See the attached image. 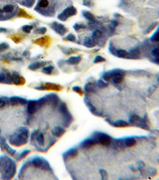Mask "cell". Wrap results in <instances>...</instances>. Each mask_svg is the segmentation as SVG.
Instances as JSON below:
<instances>
[{
  "mask_svg": "<svg viewBox=\"0 0 159 180\" xmlns=\"http://www.w3.org/2000/svg\"><path fill=\"white\" fill-rule=\"evenodd\" d=\"M28 138V130L26 128H21L20 133L18 135L11 136L10 138V143L14 146H21L25 144L27 141Z\"/></svg>",
  "mask_w": 159,
  "mask_h": 180,
  "instance_id": "obj_1",
  "label": "cell"
},
{
  "mask_svg": "<svg viewBox=\"0 0 159 180\" xmlns=\"http://www.w3.org/2000/svg\"><path fill=\"white\" fill-rule=\"evenodd\" d=\"M92 138L96 140V143H100L102 145H104V146H108L111 142V138L106 134L96 133Z\"/></svg>",
  "mask_w": 159,
  "mask_h": 180,
  "instance_id": "obj_2",
  "label": "cell"
},
{
  "mask_svg": "<svg viewBox=\"0 0 159 180\" xmlns=\"http://www.w3.org/2000/svg\"><path fill=\"white\" fill-rule=\"evenodd\" d=\"M77 9L73 7V6H69L67 7L63 11L62 13H60L59 15H58V19L60 20H62V21H66V19L69 18V17L73 16L75 14H77Z\"/></svg>",
  "mask_w": 159,
  "mask_h": 180,
  "instance_id": "obj_3",
  "label": "cell"
},
{
  "mask_svg": "<svg viewBox=\"0 0 159 180\" xmlns=\"http://www.w3.org/2000/svg\"><path fill=\"white\" fill-rule=\"evenodd\" d=\"M52 28L58 35H64L67 32V29L64 27V25L57 23V22H53L52 24Z\"/></svg>",
  "mask_w": 159,
  "mask_h": 180,
  "instance_id": "obj_4",
  "label": "cell"
},
{
  "mask_svg": "<svg viewBox=\"0 0 159 180\" xmlns=\"http://www.w3.org/2000/svg\"><path fill=\"white\" fill-rule=\"evenodd\" d=\"M32 163L33 164V166H35L36 167H39V168H43V169H48L50 165L47 163L45 161H43L42 159L39 158H37L35 159H33Z\"/></svg>",
  "mask_w": 159,
  "mask_h": 180,
  "instance_id": "obj_5",
  "label": "cell"
},
{
  "mask_svg": "<svg viewBox=\"0 0 159 180\" xmlns=\"http://www.w3.org/2000/svg\"><path fill=\"white\" fill-rule=\"evenodd\" d=\"M11 78H12V82L16 85H22V84H24V83H25L24 78L22 76H20L17 72H14L12 74Z\"/></svg>",
  "mask_w": 159,
  "mask_h": 180,
  "instance_id": "obj_6",
  "label": "cell"
},
{
  "mask_svg": "<svg viewBox=\"0 0 159 180\" xmlns=\"http://www.w3.org/2000/svg\"><path fill=\"white\" fill-rule=\"evenodd\" d=\"M38 108L39 107L37 101L30 100V102L28 103L27 110H28V112L30 114H33L36 111H37V110H38Z\"/></svg>",
  "mask_w": 159,
  "mask_h": 180,
  "instance_id": "obj_7",
  "label": "cell"
},
{
  "mask_svg": "<svg viewBox=\"0 0 159 180\" xmlns=\"http://www.w3.org/2000/svg\"><path fill=\"white\" fill-rule=\"evenodd\" d=\"M27 101L25 99L19 97H12L10 99V103L12 105H17V104H26Z\"/></svg>",
  "mask_w": 159,
  "mask_h": 180,
  "instance_id": "obj_8",
  "label": "cell"
},
{
  "mask_svg": "<svg viewBox=\"0 0 159 180\" xmlns=\"http://www.w3.org/2000/svg\"><path fill=\"white\" fill-rule=\"evenodd\" d=\"M45 90H53V91H60L61 87L59 85L57 84H53V83H45V85L44 86Z\"/></svg>",
  "mask_w": 159,
  "mask_h": 180,
  "instance_id": "obj_9",
  "label": "cell"
},
{
  "mask_svg": "<svg viewBox=\"0 0 159 180\" xmlns=\"http://www.w3.org/2000/svg\"><path fill=\"white\" fill-rule=\"evenodd\" d=\"M81 61V57L80 56H72L67 60V63L70 65H75L78 64Z\"/></svg>",
  "mask_w": 159,
  "mask_h": 180,
  "instance_id": "obj_10",
  "label": "cell"
},
{
  "mask_svg": "<svg viewBox=\"0 0 159 180\" xmlns=\"http://www.w3.org/2000/svg\"><path fill=\"white\" fill-rule=\"evenodd\" d=\"M65 130L62 127H55L53 130H52L53 135L57 136V137H60L63 134H65Z\"/></svg>",
  "mask_w": 159,
  "mask_h": 180,
  "instance_id": "obj_11",
  "label": "cell"
},
{
  "mask_svg": "<svg viewBox=\"0 0 159 180\" xmlns=\"http://www.w3.org/2000/svg\"><path fill=\"white\" fill-rule=\"evenodd\" d=\"M95 144H96V140L93 138H92V139H86L85 141H84V143H82V147L87 148V147H91L92 145H95Z\"/></svg>",
  "mask_w": 159,
  "mask_h": 180,
  "instance_id": "obj_12",
  "label": "cell"
},
{
  "mask_svg": "<svg viewBox=\"0 0 159 180\" xmlns=\"http://www.w3.org/2000/svg\"><path fill=\"white\" fill-rule=\"evenodd\" d=\"M84 45L85 47L92 48V47H95L96 42L92 39H91V38H86V39H84Z\"/></svg>",
  "mask_w": 159,
  "mask_h": 180,
  "instance_id": "obj_13",
  "label": "cell"
},
{
  "mask_svg": "<svg viewBox=\"0 0 159 180\" xmlns=\"http://www.w3.org/2000/svg\"><path fill=\"white\" fill-rule=\"evenodd\" d=\"M46 62H41V63H35L31 64L29 66V69L32 70V71H35V70L38 69L40 67H43L45 64H46Z\"/></svg>",
  "mask_w": 159,
  "mask_h": 180,
  "instance_id": "obj_14",
  "label": "cell"
},
{
  "mask_svg": "<svg viewBox=\"0 0 159 180\" xmlns=\"http://www.w3.org/2000/svg\"><path fill=\"white\" fill-rule=\"evenodd\" d=\"M115 55L118 56V57H119V58H128L129 57V53L127 52L126 50H122V49L116 50V54Z\"/></svg>",
  "mask_w": 159,
  "mask_h": 180,
  "instance_id": "obj_15",
  "label": "cell"
},
{
  "mask_svg": "<svg viewBox=\"0 0 159 180\" xmlns=\"http://www.w3.org/2000/svg\"><path fill=\"white\" fill-rule=\"evenodd\" d=\"M113 125L116 127H128L129 124L128 122L124 121V120H119V121H116L113 123Z\"/></svg>",
  "mask_w": 159,
  "mask_h": 180,
  "instance_id": "obj_16",
  "label": "cell"
},
{
  "mask_svg": "<svg viewBox=\"0 0 159 180\" xmlns=\"http://www.w3.org/2000/svg\"><path fill=\"white\" fill-rule=\"evenodd\" d=\"M140 117L138 116L137 114H132L131 115V117L129 118V122L133 125H136L138 122H139L140 120Z\"/></svg>",
  "mask_w": 159,
  "mask_h": 180,
  "instance_id": "obj_17",
  "label": "cell"
},
{
  "mask_svg": "<svg viewBox=\"0 0 159 180\" xmlns=\"http://www.w3.org/2000/svg\"><path fill=\"white\" fill-rule=\"evenodd\" d=\"M14 10V6L13 5H6L3 6V13H6V14H10L11 12H13Z\"/></svg>",
  "mask_w": 159,
  "mask_h": 180,
  "instance_id": "obj_18",
  "label": "cell"
},
{
  "mask_svg": "<svg viewBox=\"0 0 159 180\" xmlns=\"http://www.w3.org/2000/svg\"><path fill=\"white\" fill-rule=\"evenodd\" d=\"M83 14H84L85 19H87L89 22H95V17L92 13L88 12V11H84Z\"/></svg>",
  "mask_w": 159,
  "mask_h": 180,
  "instance_id": "obj_19",
  "label": "cell"
},
{
  "mask_svg": "<svg viewBox=\"0 0 159 180\" xmlns=\"http://www.w3.org/2000/svg\"><path fill=\"white\" fill-rule=\"evenodd\" d=\"M124 143H125V145H126V147H131L135 145L136 141H135V139H133V138H128V139H126V140H125Z\"/></svg>",
  "mask_w": 159,
  "mask_h": 180,
  "instance_id": "obj_20",
  "label": "cell"
},
{
  "mask_svg": "<svg viewBox=\"0 0 159 180\" xmlns=\"http://www.w3.org/2000/svg\"><path fill=\"white\" fill-rule=\"evenodd\" d=\"M140 51L138 48H134L131 50V52L129 54V57H132L133 58H136L139 55Z\"/></svg>",
  "mask_w": 159,
  "mask_h": 180,
  "instance_id": "obj_21",
  "label": "cell"
},
{
  "mask_svg": "<svg viewBox=\"0 0 159 180\" xmlns=\"http://www.w3.org/2000/svg\"><path fill=\"white\" fill-rule=\"evenodd\" d=\"M53 71V66H48V67H45L44 68H42L41 71L46 74V75H50Z\"/></svg>",
  "mask_w": 159,
  "mask_h": 180,
  "instance_id": "obj_22",
  "label": "cell"
},
{
  "mask_svg": "<svg viewBox=\"0 0 159 180\" xmlns=\"http://www.w3.org/2000/svg\"><path fill=\"white\" fill-rule=\"evenodd\" d=\"M48 5H49L48 0H40L38 2V6L41 7V8H46Z\"/></svg>",
  "mask_w": 159,
  "mask_h": 180,
  "instance_id": "obj_23",
  "label": "cell"
},
{
  "mask_svg": "<svg viewBox=\"0 0 159 180\" xmlns=\"http://www.w3.org/2000/svg\"><path fill=\"white\" fill-rule=\"evenodd\" d=\"M92 39L93 40H96V39H100L102 37V32L100 31H95L93 32V34H92Z\"/></svg>",
  "mask_w": 159,
  "mask_h": 180,
  "instance_id": "obj_24",
  "label": "cell"
},
{
  "mask_svg": "<svg viewBox=\"0 0 159 180\" xmlns=\"http://www.w3.org/2000/svg\"><path fill=\"white\" fill-rule=\"evenodd\" d=\"M150 40L152 42H159V27L156 32L152 35V37L150 38Z\"/></svg>",
  "mask_w": 159,
  "mask_h": 180,
  "instance_id": "obj_25",
  "label": "cell"
},
{
  "mask_svg": "<svg viewBox=\"0 0 159 180\" xmlns=\"http://www.w3.org/2000/svg\"><path fill=\"white\" fill-rule=\"evenodd\" d=\"M37 141H38V143L40 145H43V144H44V135H43V134H39L38 137H37Z\"/></svg>",
  "mask_w": 159,
  "mask_h": 180,
  "instance_id": "obj_26",
  "label": "cell"
},
{
  "mask_svg": "<svg viewBox=\"0 0 159 180\" xmlns=\"http://www.w3.org/2000/svg\"><path fill=\"white\" fill-rule=\"evenodd\" d=\"M103 78H104L105 81H107V82L111 81V71L104 73V74L103 75Z\"/></svg>",
  "mask_w": 159,
  "mask_h": 180,
  "instance_id": "obj_27",
  "label": "cell"
},
{
  "mask_svg": "<svg viewBox=\"0 0 159 180\" xmlns=\"http://www.w3.org/2000/svg\"><path fill=\"white\" fill-rule=\"evenodd\" d=\"M32 29H33V26L26 25L22 27V31H24V32H26V33H30Z\"/></svg>",
  "mask_w": 159,
  "mask_h": 180,
  "instance_id": "obj_28",
  "label": "cell"
},
{
  "mask_svg": "<svg viewBox=\"0 0 159 180\" xmlns=\"http://www.w3.org/2000/svg\"><path fill=\"white\" fill-rule=\"evenodd\" d=\"M9 48V45L6 42H3L0 44V52H3L4 50H7Z\"/></svg>",
  "mask_w": 159,
  "mask_h": 180,
  "instance_id": "obj_29",
  "label": "cell"
},
{
  "mask_svg": "<svg viewBox=\"0 0 159 180\" xmlns=\"http://www.w3.org/2000/svg\"><path fill=\"white\" fill-rule=\"evenodd\" d=\"M97 86H99V88H104V87H106L107 86V83H104V81L99 80L97 82Z\"/></svg>",
  "mask_w": 159,
  "mask_h": 180,
  "instance_id": "obj_30",
  "label": "cell"
},
{
  "mask_svg": "<svg viewBox=\"0 0 159 180\" xmlns=\"http://www.w3.org/2000/svg\"><path fill=\"white\" fill-rule=\"evenodd\" d=\"M65 39L66 40H68V41L74 42L75 40H76V37L74 36V35H72V34H69V35L66 36Z\"/></svg>",
  "mask_w": 159,
  "mask_h": 180,
  "instance_id": "obj_31",
  "label": "cell"
},
{
  "mask_svg": "<svg viewBox=\"0 0 159 180\" xmlns=\"http://www.w3.org/2000/svg\"><path fill=\"white\" fill-rule=\"evenodd\" d=\"M105 58H103L102 56H96L95 59H94V63H102V62H104Z\"/></svg>",
  "mask_w": 159,
  "mask_h": 180,
  "instance_id": "obj_32",
  "label": "cell"
},
{
  "mask_svg": "<svg viewBox=\"0 0 159 180\" xmlns=\"http://www.w3.org/2000/svg\"><path fill=\"white\" fill-rule=\"evenodd\" d=\"M156 25H157L156 22H154V23H153V24H151V25L150 26V27H149L147 28V29H146V30L145 33L146 34L150 33V31H152V30H153V29H154V28L155 27H156Z\"/></svg>",
  "mask_w": 159,
  "mask_h": 180,
  "instance_id": "obj_33",
  "label": "cell"
},
{
  "mask_svg": "<svg viewBox=\"0 0 159 180\" xmlns=\"http://www.w3.org/2000/svg\"><path fill=\"white\" fill-rule=\"evenodd\" d=\"M77 154V149H71L69 150V151L67 152V155H69V156H74L75 155Z\"/></svg>",
  "mask_w": 159,
  "mask_h": 180,
  "instance_id": "obj_34",
  "label": "cell"
},
{
  "mask_svg": "<svg viewBox=\"0 0 159 180\" xmlns=\"http://www.w3.org/2000/svg\"><path fill=\"white\" fill-rule=\"evenodd\" d=\"M72 90H73L74 91L77 92V93L79 94H80V95H83L82 90H81V88L79 87V86H74V87H72Z\"/></svg>",
  "mask_w": 159,
  "mask_h": 180,
  "instance_id": "obj_35",
  "label": "cell"
},
{
  "mask_svg": "<svg viewBox=\"0 0 159 180\" xmlns=\"http://www.w3.org/2000/svg\"><path fill=\"white\" fill-rule=\"evenodd\" d=\"M85 89H86V91H89V92H93V91L95 90L93 87V86H92V85H91V84H88V85H86V86H85Z\"/></svg>",
  "mask_w": 159,
  "mask_h": 180,
  "instance_id": "obj_36",
  "label": "cell"
},
{
  "mask_svg": "<svg viewBox=\"0 0 159 180\" xmlns=\"http://www.w3.org/2000/svg\"><path fill=\"white\" fill-rule=\"evenodd\" d=\"M152 55L155 57V58H158L159 57V48H155L152 50Z\"/></svg>",
  "mask_w": 159,
  "mask_h": 180,
  "instance_id": "obj_37",
  "label": "cell"
},
{
  "mask_svg": "<svg viewBox=\"0 0 159 180\" xmlns=\"http://www.w3.org/2000/svg\"><path fill=\"white\" fill-rule=\"evenodd\" d=\"M99 173L101 175V179H107V172L105 171L104 170H99Z\"/></svg>",
  "mask_w": 159,
  "mask_h": 180,
  "instance_id": "obj_38",
  "label": "cell"
},
{
  "mask_svg": "<svg viewBox=\"0 0 159 180\" xmlns=\"http://www.w3.org/2000/svg\"><path fill=\"white\" fill-rule=\"evenodd\" d=\"M35 32L38 34H44L46 32V28L45 27H40L38 29H37L35 31Z\"/></svg>",
  "mask_w": 159,
  "mask_h": 180,
  "instance_id": "obj_39",
  "label": "cell"
},
{
  "mask_svg": "<svg viewBox=\"0 0 159 180\" xmlns=\"http://www.w3.org/2000/svg\"><path fill=\"white\" fill-rule=\"evenodd\" d=\"M60 112H62L63 114L67 113V107L65 103H62L60 106Z\"/></svg>",
  "mask_w": 159,
  "mask_h": 180,
  "instance_id": "obj_40",
  "label": "cell"
},
{
  "mask_svg": "<svg viewBox=\"0 0 159 180\" xmlns=\"http://www.w3.org/2000/svg\"><path fill=\"white\" fill-rule=\"evenodd\" d=\"M28 153H30V150H25L24 152H22V154H21V155H20L18 157V160H20V159H22V158H24L26 155H27Z\"/></svg>",
  "mask_w": 159,
  "mask_h": 180,
  "instance_id": "obj_41",
  "label": "cell"
},
{
  "mask_svg": "<svg viewBox=\"0 0 159 180\" xmlns=\"http://www.w3.org/2000/svg\"><path fill=\"white\" fill-rule=\"evenodd\" d=\"M85 27L84 25H80V24H78V23H77V24H75L74 26H73V28H74L76 31H79L80 29H81V28H84Z\"/></svg>",
  "mask_w": 159,
  "mask_h": 180,
  "instance_id": "obj_42",
  "label": "cell"
},
{
  "mask_svg": "<svg viewBox=\"0 0 159 180\" xmlns=\"http://www.w3.org/2000/svg\"><path fill=\"white\" fill-rule=\"evenodd\" d=\"M6 99H0V108L3 107L4 106L6 105Z\"/></svg>",
  "mask_w": 159,
  "mask_h": 180,
  "instance_id": "obj_43",
  "label": "cell"
},
{
  "mask_svg": "<svg viewBox=\"0 0 159 180\" xmlns=\"http://www.w3.org/2000/svg\"><path fill=\"white\" fill-rule=\"evenodd\" d=\"M5 78H6L5 74L0 73V83H4V82H5Z\"/></svg>",
  "mask_w": 159,
  "mask_h": 180,
  "instance_id": "obj_44",
  "label": "cell"
},
{
  "mask_svg": "<svg viewBox=\"0 0 159 180\" xmlns=\"http://www.w3.org/2000/svg\"><path fill=\"white\" fill-rule=\"evenodd\" d=\"M6 31H7V30H6V29H5V28H3V27L0 28V32H1V33H2V32H3V33H4V32H6Z\"/></svg>",
  "mask_w": 159,
  "mask_h": 180,
  "instance_id": "obj_45",
  "label": "cell"
},
{
  "mask_svg": "<svg viewBox=\"0 0 159 180\" xmlns=\"http://www.w3.org/2000/svg\"><path fill=\"white\" fill-rule=\"evenodd\" d=\"M0 133H1V130H0Z\"/></svg>",
  "mask_w": 159,
  "mask_h": 180,
  "instance_id": "obj_46",
  "label": "cell"
}]
</instances>
